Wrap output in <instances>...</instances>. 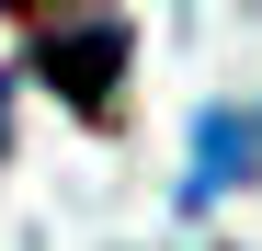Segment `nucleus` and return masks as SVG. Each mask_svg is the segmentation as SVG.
Listing matches in <instances>:
<instances>
[{"instance_id": "1", "label": "nucleus", "mask_w": 262, "mask_h": 251, "mask_svg": "<svg viewBox=\"0 0 262 251\" xmlns=\"http://www.w3.org/2000/svg\"><path fill=\"white\" fill-rule=\"evenodd\" d=\"M34 69H46L80 114H103L114 80H125V23L103 0H34Z\"/></svg>"}, {"instance_id": "2", "label": "nucleus", "mask_w": 262, "mask_h": 251, "mask_svg": "<svg viewBox=\"0 0 262 251\" xmlns=\"http://www.w3.org/2000/svg\"><path fill=\"white\" fill-rule=\"evenodd\" d=\"M251 160H262V103L205 114V126H194V172H183V217H205L228 183H251Z\"/></svg>"}, {"instance_id": "3", "label": "nucleus", "mask_w": 262, "mask_h": 251, "mask_svg": "<svg viewBox=\"0 0 262 251\" xmlns=\"http://www.w3.org/2000/svg\"><path fill=\"white\" fill-rule=\"evenodd\" d=\"M0 126H12V80H0ZM0 149H12V137H0Z\"/></svg>"}]
</instances>
